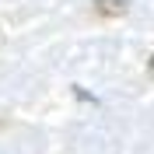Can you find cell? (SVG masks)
<instances>
[{"label": "cell", "mask_w": 154, "mask_h": 154, "mask_svg": "<svg viewBox=\"0 0 154 154\" xmlns=\"http://www.w3.org/2000/svg\"><path fill=\"white\" fill-rule=\"evenodd\" d=\"M126 11H130V0H95V14H98V18H105V21L123 18Z\"/></svg>", "instance_id": "cell-1"}, {"label": "cell", "mask_w": 154, "mask_h": 154, "mask_svg": "<svg viewBox=\"0 0 154 154\" xmlns=\"http://www.w3.org/2000/svg\"><path fill=\"white\" fill-rule=\"evenodd\" d=\"M147 77H154V53H151V60H147Z\"/></svg>", "instance_id": "cell-2"}]
</instances>
